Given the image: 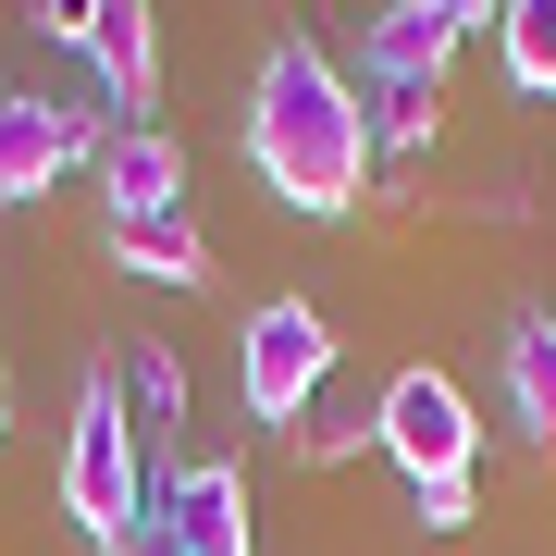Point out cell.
Segmentation results:
<instances>
[{
    "label": "cell",
    "mask_w": 556,
    "mask_h": 556,
    "mask_svg": "<svg viewBox=\"0 0 556 556\" xmlns=\"http://www.w3.org/2000/svg\"><path fill=\"white\" fill-rule=\"evenodd\" d=\"M112 260L124 273H149V285H211V236L186 211H161V223H112Z\"/></svg>",
    "instance_id": "obj_11"
},
{
    "label": "cell",
    "mask_w": 556,
    "mask_h": 556,
    "mask_svg": "<svg viewBox=\"0 0 556 556\" xmlns=\"http://www.w3.org/2000/svg\"><path fill=\"white\" fill-rule=\"evenodd\" d=\"M248 174L273 186L285 211L309 223H346L358 199H371V100L321 62V38H273L248 75Z\"/></svg>",
    "instance_id": "obj_1"
},
{
    "label": "cell",
    "mask_w": 556,
    "mask_h": 556,
    "mask_svg": "<svg viewBox=\"0 0 556 556\" xmlns=\"http://www.w3.org/2000/svg\"><path fill=\"white\" fill-rule=\"evenodd\" d=\"M507 50V87H532V100H556V0H507V13H482Z\"/></svg>",
    "instance_id": "obj_12"
},
{
    "label": "cell",
    "mask_w": 556,
    "mask_h": 556,
    "mask_svg": "<svg viewBox=\"0 0 556 556\" xmlns=\"http://www.w3.org/2000/svg\"><path fill=\"white\" fill-rule=\"evenodd\" d=\"M100 161V124H87L75 100H0V199H50L62 174H87Z\"/></svg>",
    "instance_id": "obj_7"
},
{
    "label": "cell",
    "mask_w": 556,
    "mask_h": 556,
    "mask_svg": "<svg viewBox=\"0 0 556 556\" xmlns=\"http://www.w3.org/2000/svg\"><path fill=\"white\" fill-rule=\"evenodd\" d=\"M38 38L87 50L100 87H112V112L149 124V100H161V25H149V0H62V13H38Z\"/></svg>",
    "instance_id": "obj_5"
},
{
    "label": "cell",
    "mask_w": 556,
    "mask_h": 556,
    "mask_svg": "<svg viewBox=\"0 0 556 556\" xmlns=\"http://www.w3.org/2000/svg\"><path fill=\"white\" fill-rule=\"evenodd\" d=\"M408 519L420 532H470V482H408Z\"/></svg>",
    "instance_id": "obj_15"
},
{
    "label": "cell",
    "mask_w": 556,
    "mask_h": 556,
    "mask_svg": "<svg viewBox=\"0 0 556 556\" xmlns=\"http://www.w3.org/2000/svg\"><path fill=\"white\" fill-rule=\"evenodd\" d=\"M62 519H75L100 556L137 544L149 519V470H137V408H124V371H87L75 433H62Z\"/></svg>",
    "instance_id": "obj_2"
},
{
    "label": "cell",
    "mask_w": 556,
    "mask_h": 556,
    "mask_svg": "<svg viewBox=\"0 0 556 556\" xmlns=\"http://www.w3.org/2000/svg\"><path fill=\"white\" fill-rule=\"evenodd\" d=\"M149 532L174 556H248V470L236 457H186L174 482H149Z\"/></svg>",
    "instance_id": "obj_6"
},
{
    "label": "cell",
    "mask_w": 556,
    "mask_h": 556,
    "mask_svg": "<svg viewBox=\"0 0 556 556\" xmlns=\"http://www.w3.org/2000/svg\"><path fill=\"white\" fill-rule=\"evenodd\" d=\"M371 445L396 457L408 482H470L482 420H470V396H457V371H396L383 408H371Z\"/></svg>",
    "instance_id": "obj_4"
},
{
    "label": "cell",
    "mask_w": 556,
    "mask_h": 556,
    "mask_svg": "<svg viewBox=\"0 0 556 556\" xmlns=\"http://www.w3.org/2000/svg\"><path fill=\"white\" fill-rule=\"evenodd\" d=\"M0 420H13V396H0Z\"/></svg>",
    "instance_id": "obj_17"
},
{
    "label": "cell",
    "mask_w": 556,
    "mask_h": 556,
    "mask_svg": "<svg viewBox=\"0 0 556 556\" xmlns=\"http://www.w3.org/2000/svg\"><path fill=\"white\" fill-rule=\"evenodd\" d=\"M321 371H334V321L309 298H273L236 321V383H248V420H309Z\"/></svg>",
    "instance_id": "obj_3"
},
{
    "label": "cell",
    "mask_w": 556,
    "mask_h": 556,
    "mask_svg": "<svg viewBox=\"0 0 556 556\" xmlns=\"http://www.w3.org/2000/svg\"><path fill=\"white\" fill-rule=\"evenodd\" d=\"M124 408H137V433H174V420H186V358L174 346H137V358H124Z\"/></svg>",
    "instance_id": "obj_13"
},
{
    "label": "cell",
    "mask_w": 556,
    "mask_h": 556,
    "mask_svg": "<svg viewBox=\"0 0 556 556\" xmlns=\"http://www.w3.org/2000/svg\"><path fill=\"white\" fill-rule=\"evenodd\" d=\"M507 408L532 457H556V321H507Z\"/></svg>",
    "instance_id": "obj_10"
},
{
    "label": "cell",
    "mask_w": 556,
    "mask_h": 556,
    "mask_svg": "<svg viewBox=\"0 0 556 556\" xmlns=\"http://www.w3.org/2000/svg\"><path fill=\"white\" fill-rule=\"evenodd\" d=\"M470 0H396V13H371V87H433L457 75V38H470Z\"/></svg>",
    "instance_id": "obj_8"
},
{
    "label": "cell",
    "mask_w": 556,
    "mask_h": 556,
    "mask_svg": "<svg viewBox=\"0 0 556 556\" xmlns=\"http://www.w3.org/2000/svg\"><path fill=\"white\" fill-rule=\"evenodd\" d=\"M100 199H112V223H161L186 199V161H174L161 124H112L100 137Z\"/></svg>",
    "instance_id": "obj_9"
},
{
    "label": "cell",
    "mask_w": 556,
    "mask_h": 556,
    "mask_svg": "<svg viewBox=\"0 0 556 556\" xmlns=\"http://www.w3.org/2000/svg\"><path fill=\"white\" fill-rule=\"evenodd\" d=\"M371 137L420 149V137H433V87H383V124H371Z\"/></svg>",
    "instance_id": "obj_14"
},
{
    "label": "cell",
    "mask_w": 556,
    "mask_h": 556,
    "mask_svg": "<svg viewBox=\"0 0 556 556\" xmlns=\"http://www.w3.org/2000/svg\"><path fill=\"white\" fill-rule=\"evenodd\" d=\"M124 556H174V544H161V532H137V544H124Z\"/></svg>",
    "instance_id": "obj_16"
}]
</instances>
